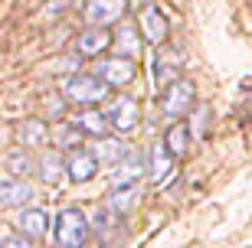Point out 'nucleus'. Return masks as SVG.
<instances>
[{"label": "nucleus", "instance_id": "obj_1", "mask_svg": "<svg viewBox=\"0 0 252 248\" xmlns=\"http://www.w3.org/2000/svg\"><path fill=\"white\" fill-rule=\"evenodd\" d=\"M92 239V225L79 209H63L56 216V245L59 248H85Z\"/></svg>", "mask_w": 252, "mask_h": 248}, {"label": "nucleus", "instance_id": "obj_2", "mask_svg": "<svg viewBox=\"0 0 252 248\" xmlns=\"http://www.w3.org/2000/svg\"><path fill=\"white\" fill-rule=\"evenodd\" d=\"M108 95V85L98 79V75H72L65 82V98L72 105H82V108H92Z\"/></svg>", "mask_w": 252, "mask_h": 248}, {"label": "nucleus", "instance_id": "obj_3", "mask_svg": "<svg viewBox=\"0 0 252 248\" xmlns=\"http://www.w3.org/2000/svg\"><path fill=\"white\" fill-rule=\"evenodd\" d=\"M196 101V88L193 82L187 79H174V82L164 88V98H160V111L167 114V118H184L190 108H193Z\"/></svg>", "mask_w": 252, "mask_h": 248}, {"label": "nucleus", "instance_id": "obj_4", "mask_svg": "<svg viewBox=\"0 0 252 248\" xmlns=\"http://www.w3.org/2000/svg\"><path fill=\"white\" fill-rule=\"evenodd\" d=\"M105 121L115 128V134H131V131L141 124V108H138V101L128 98V95H122V98H115L112 101V108L105 111Z\"/></svg>", "mask_w": 252, "mask_h": 248}, {"label": "nucleus", "instance_id": "obj_5", "mask_svg": "<svg viewBox=\"0 0 252 248\" xmlns=\"http://www.w3.org/2000/svg\"><path fill=\"white\" fill-rule=\"evenodd\" d=\"M33 199H36L33 183L20 180V176L0 180V209H17V206H27V202H33Z\"/></svg>", "mask_w": 252, "mask_h": 248}, {"label": "nucleus", "instance_id": "obj_6", "mask_svg": "<svg viewBox=\"0 0 252 248\" xmlns=\"http://www.w3.org/2000/svg\"><path fill=\"white\" fill-rule=\"evenodd\" d=\"M128 7V0H85V20L92 27H112L118 23Z\"/></svg>", "mask_w": 252, "mask_h": 248}, {"label": "nucleus", "instance_id": "obj_7", "mask_svg": "<svg viewBox=\"0 0 252 248\" xmlns=\"http://www.w3.org/2000/svg\"><path fill=\"white\" fill-rule=\"evenodd\" d=\"M98 79H102L108 88H122L134 79V59H125V55H112L98 65Z\"/></svg>", "mask_w": 252, "mask_h": 248}, {"label": "nucleus", "instance_id": "obj_8", "mask_svg": "<svg viewBox=\"0 0 252 248\" xmlns=\"http://www.w3.org/2000/svg\"><path fill=\"white\" fill-rule=\"evenodd\" d=\"M95 173H98V160L92 157V150L72 147V154L65 157V176L75 180V183H89Z\"/></svg>", "mask_w": 252, "mask_h": 248}, {"label": "nucleus", "instance_id": "obj_9", "mask_svg": "<svg viewBox=\"0 0 252 248\" xmlns=\"http://www.w3.org/2000/svg\"><path fill=\"white\" fill-rule=\"evenodd\" d=\"M89 225H92V232L98 235V242H102L105 248L115 245V242H118V235H122V216H118V212H112L108 206L95 212V219L89 222Z\"/></svg>", "mask_w": 252, "mask_h": 248}, {"label": "nucleus", "instance_id": "obj_10", "mask_svg": "<svg viewBox=\"0 0 252 248\" xmlns=\"http://www.w3.org/2000/svg\"><path fill=\"white\" fill-rule=\"evenodd\" d=\"M108 46H112V36H108V29H105V27H89L85 33H79V36H75V53L85 55V59L102 55Z\"/></svg>", "mask_w": 252, "mask_h": 248}, {"label": "nucleus", "instance_id": "obj_11", "mask_svg": "<svg viewBox=\"0 0 252 248\" xmlns=\"http://www.w3.org/2000/svg\"><path fill=\"white\" fill-rule=\"evenodd\" d=\"M92 157L98 160V166H115L122 164L125 157H128V144H125L122 138H98V144L92 147Z\"/></svg>", "mask_w": 252, "mask_h": 248}, {"label": "nucleus", "instance_id": "obj_12", "mask_svg": "<svg viewBox=\"0 0 252 248\" xmlns=\"http://www.w3.org/2000/svg\"><path fill=\"white\" fill-rule=\"evenodd\" d=\"M141 202V183L131 186H112V196H108V209L118 212V216H128V212L138 209Z\"/></svg>", "mask_w": 252, "mask_h": 248}, {"label": "nucleus", "instance_id": "obj_13", "mask_svg": "<svg viewBox=\"0 0 252 248\" xmlns=\"http://www.w3.org/2000/svg\"><path fill=\"white\" fill-rule=\"evenodd\" d=\"M36 170H39V180H43V183L56 186L59 180L65 176V160H63V154H59V150H43V154H39V160H36Z\"/></svg>", "mask_w": 252, "mask_h": 248}, {"label": "nucleus", "instance_id": "obj_14", "mask_svg": "<svg viewBox=\"0 0 252 248\" xmlns=\"http://www.w3.org/2000/svg\"><path fill=\"white\" fill-rule=\"evenodd\" d=\"M138 23H141V33H144L148 43H164V39H167V17H164L158 7H148L141 13Z\"/></svg>", "mask_w": 252, "mask_h": 248}, {"label": "nucleus", "instance_id": "obj_15", "mask_svg": "<svg viewBox=\"0 0 252 248\" xmlns=\"http://www.w3.org/2000/svg\"><path fill=\"white\" fill-rule=\"evenodd\" d=\"M112 43L118 49V55H125V59H138L141 55V36H138V27L134 23H122Z\"/></svg>", "mask_w": 252, "mask_h": 248}, {"label": "nucleus", "instance_id": "obj_16", "mask_svg": "<svg viewBox=\"0 0 252 248\" xmlns=\"http://www.w3.org/2000/svg\"><path fill=\"white\" fill-rule=\"evenodd\" d=\"M141 173H144V164L141 157H125L122 164L112 166V186H131V183H141Z\"/></svg>", "mask_w": 252, "mask_h": 248}, {"label": "nucleus", "instance_id": "obj_17", "mask_svg": "<svg viewBox=\"0 0 252 248\" xmlns=\"http://www.w3.org/2000/svg\"><path fill=\"white\" fill-rule=\"evenodd\" d=\"M148 170H151V180H154V183H164V180H170V173H174V154H170L164 144H158V147L151 150Z\"/></svg>", "mask_w": 252, "mask_h": 248}, {"label": "nucleus", "instance_id": "obj_18", "mask_svg": "<svg viewBox=\"0 0 252 248\" xmlns=\"http://www.w3.org/2000/svg\"><path fill=\"white\" fill-rule=\"evenodd\" d=\"M17 225H20V232H23L30 242H36V239H43V235H46L49 219H46V212H43V209H27L23 216H20Z\"/></svg>", "mask_w": 252, "mask_h": 248}, {"label": "nucleus", "instance_id": "obj_19", "mask_svg": "<svg viewBox=\"0 0 252 248\" xmlns=\"http://www.w3.org/2000/svg\"><path fill=\"white\" fill-rule=\"evenodd\" d=\"M79 134H92V138H102L105 128H108V121H105V114H98V111H82L79 118L69 121Z\"/></svg>", "mask_w": 252, "mask_h": 248}, {"label": "nucleus", "instance_id": "obj_20", "mask_svg": "<svg viewBox=\"0 0 252 248\" xmlns=\"http://www.w3.org/2000/svg\"><path fill=\"white\" fill-rule=\"evenodd\" d=\"M164 147L170 150L174 157H184L190 150V128L187 124H174L167 131V138H164Z\"/></svg>", "mask_w": 252, "mask_h": 248}, {"label": "nucleus", "instance_id": "obj_21", "mask_svg": "<svg viewBox=\"0 0 252 248\" xmlns=\"http://www.w3.org/2000/svg\"><path fill=\"white\" fill-rule=\"evenodd\" d=\"M177 62H180V55H167V59H164V53L158 55V82L160 85H170L177 79V72H180Z\"/></svg>", "mask_w": 252, "mask_h": 248}, {"label": "nucleus", "instance_id": "obj_22", "mask_svg": "<svg viewBox=\"0 0 252 248\" xmlns=\"http://www.w3.org/2000/svg\"><path fill=\"white\" fill-rule=\"evenodd\" d=\"M7 170H10V176H27L30 170H33V157H30L27 150L10 154V157H7Z\"/></svg>", "mask_w": 252, "mask_h": 248}, {"label": "nucleus", "instance_id": "obj_23", "mask_svg": "<svg viewBox=\"0 0 252 248\" xmlns=\"http://www.w3.org/2000/svg\"><path fill=\"white\" fill-rule=\"evenodd\" d=\"M20 138H23V144H33V147H39V144L46 140V128L33 121V124H27V128L20 131Z\"/></svg>", "mask_w": 252, "mask_h": 248}, {"label": "nucleus", "instance_id": "obj_24", "mask_svg": "<svg viewBox=\"0 0 252 248\" xmlns=\"http://www.w3.org/2000/svg\"><path fill=\"white\" fill-rule=\"evenodd\" d=\"M0 248H33V242L27 235H7V239L0 242Z\"/></svg>", "mask_w": 252, "mask_h": 248}]
</instances>
